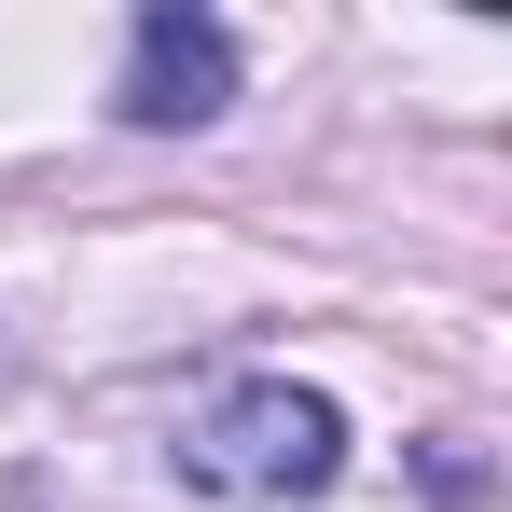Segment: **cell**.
I'll use <instances>...</instances> for the list:
<instances>
[{
	"label": "cell",
	"instance_id": "7a4b0ae2",
	"mask_svg": "<svg viewBox=\"0 0 512 512\" xmlns=\"http://www.w3.org/2000/svg\"><path fill=\"white\" fill-rule=\"evenodd\" d=\"M111 111H125V125H208V111H236V28L153 0V14L125 28V97H111Z\"/></svg>",
	"mask_w": 512,
	"mask_h": 512
},
{
	"label": "cell",
	"instance_id": "6da1fadb",
	"mask_svg": "<svg viewBox=\"0 0 512 512\" xmlns=\"http://www.w3.org/2000/svg\"><path fill=\"white\" fill-rule=\"evenodd\" d=\"M180 485L194 499H250V512H277V499H319L346 471V416L319 402V388H291V374H236V388H208L194 416H180Z\"/></svg>",
	"mask_w": 512,
	"mask_h": 512
}]
</instances>
